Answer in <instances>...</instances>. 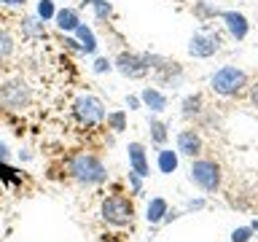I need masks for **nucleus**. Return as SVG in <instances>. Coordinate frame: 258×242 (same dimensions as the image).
<instances>
[{
    "label": "nucleus",
    "mask_w": 258,
    "mask_h": 242,
    "mask_svg": "<svg viewBox=\"0 0 258 242\" xmlns=\"http://www.w3.org/2000/svg\"><path fill=\"white\" fill-rule=\"evenodd\" d=\"M159 169H161L164 175L175 172V169H177V153H175V151H169V148L159 151Z\"/></svg>",
    "instance_id": "dca6fc26"
},
{
    "label": "nucleus",
    "mask_w": 258,
    "mask_h": 242,
    "mask_svg": "<svg viewBox=\"0 0 258 242\" xmlns=\"http://www.w3.org/2000/svg\"><path fill=\"white\" fill-rule=\"evenodd\" d=\"M32 102V89L22 78H8L0 84V108L8 113H19Z\"/></svg>",
    "instance_id": "f03ea898"
},
{
    "label": "nucleus",
    "mask_w": 258,
    "mask_h": 242,
    "mask_svg": "<svg viewBox=\"0 0 258 242\" xmlns=\"http://www.w3.org/2000/svg\"><path fill=\"white\" fill-rule=\"evenodd\" d=\"M250 237H253V226H242V229H234L231 242H247Z\"/></svg>",
    "instance_id": "5701e85b"
},
{
    "label": "nucleus",
    "mask_w": 258,
    "mask_h": 242,
    "mask_svg": "<svg viewBox=\"0 0 258 242\" xmlns=\"http://www.w3.org/2000/svg\"><path fill=\"white\" fill-rule=\"evenodd\" d=\"M126 153H129V167H132V172H137L140 177L148 175V159H145V148H143V145L140 143H129Z\"/></svg>",
    "instance_id": "9b49d317"
},
{
    "label": "nucleus",
    "mask_w": 258,
    "mask_h": 242,
    "mask_svg": "<svg viewBox=\"0 0 258 242\" xmlns=\"http://www.w3.org/2000/svg\"><path fill=\"white\" fill-rule=\"evenodd\" d=\"M68 172L73 180L84 183V186H100L108 180V169L94 153H76L68 161Z\"/></svg>",
    "instance_id": "f257e3e1"
},
{
    "label": "nucleus",
    "mask_w": 258,
    "mask_h": 242,
    "mask_svg": "<svg viewBox=\"0 0 258 242\" xmlns=\"http://www.w3.org/2000/svg\"><path fill=\"white\" fill-rule=\"evenodd\" d=\"M92 8H94V14H97V19H100V22H105V19H108V16L113 14V8H110L108 0H97Z\"/></svg>",
    "instance_id": "4be33fe9"
},
{
    "label": "nucleus",
    "mask_w": 258,
    "mask_h": 242,
    "mask_svg": "<svg viewBox=\"0 0 258 242\" xmlns=\"http://www.w3.org/2000/svg\"><path fill=\"white\" fill-rule=\"evenodd\" d=\"M221 19L226 22V27H229V32H231L237 40H245V38H247L250 24H247V19H245L239 11H221Z\"/></svg>",
    "instance_id": "1a4fd4ad"
},
{
    "label": "nucleus",
    "mask_w": 258,
    "mask_h": 242,
    "mask_svg": "<svg viewBox=\"0 0 258 242\" xmlns=\"http://www.w3.org/2000/svg\"><path fill=\"white\" fill-rule=\"evenodd\" d=\"M255 229H258V226H255Z\"/></svg>",
    "instance_id": "7c9ffc66"
},
{
    "label": "nucleus",
    "mask_w": 258,
    "mask_h": 242,
    "mask_svg": "<svg viewBox=\"0 0 258 242\" xmlns=\"http://www.w3.org/2000/svg\"><path fill=\"white\" fill-rule=\"evenodd\" d=\"M22 32H27V35H43V22L27 16V19H22Z\"/></svg>",
    "instance_id": "412c9836"
},
{
    "label": "nucleus",
    "mask_w": 258,
    "mask_h": 242,
    "mask_svg": "<svg viewBox=\"0 0 258 242\" xmlns=\"http://www.w3.org/2000/svg\"><path fill=\"white\" fill-rule=\"evenodd\" d=\"M105 121H108V127L113 129V132H124L126 129V113L124 110H113L105 116Z\"/></svg>",
    "instance_id": "a211bd4d"
},
{
    "label": "nucleus",
    "mask_w": 258,
    "mask_h": 242,
    "mask_svg": "<svg viewBox=\"0 0 258 242\" xmlns=\"http://www.w3.org/2000/svg\"><path fill=\"white\" fill-rule=\"evenodd\" d=\"M218 48H221V38L215 32H197L188 43V51L194 56H213Z\"/></svg>",
    "instance_id": "6e6552de"
},
{
    "label": "nucleus",
    "mask_w": 258,
    "mask_h": 242,
    "mask_svg": "<svg viewBox=\"0 0 258 242\" xmlns=\"http://www.w3.org/2000/svg\"><path fill=\"white\" fill-rule=\"evenodd\" d=\"M191 180L197 183L202 191L213 194V191H218V186H221V167L210 159H197L191 164Z\"/></svg>",
    "instance_id": "39448f33"
},
{
    "label": "nucleus",
    "mask_w": 258,
    "mask_h": 242,
    "mask_svg": "<svg viewBox=\"0 0 258 242\" xmlns=\"http://www.w3.org/2000/svg\"><path fill=\"white\" fill-rule=\"evenodd\" d=\"M14 48H16V43H14V35H11L8 30H0V62L8 59V56L14 54Z\"/></svg>",
    "instance_id": "f3484780"
},
{
    "label": "nucleus",
    "mask_w": 258,
    "mask_h": 242,
    "mask_svg": "<svg viewBox=\"0 0 258 242\" xmlns=\"http://www.w3.org/2000/svg\"><path fill=\"white\" fill-rule=\"evenodd\" d=\"M199 105H202V97L194 94V97H188V100L183 102V113H185V116H191V113L199 110Z\"/></svg>",
    "instance_id": "b1692460"
},
{
    "label": "nucleus",
    "mask_w": 258,
    "mask_h": 242,
    "mask_svg": "<svg viewBox=\"0 0 258 242\" xmlns=\"http://www.w3.org/2000/svg\"><path fill=\"white\" fill-rule=\"evenodd\" d=\"M140 102H143L140 97H126V108H132V110H135V108H140Z\"/></svg>",
    "instance_id": "bb28decb"
},
{
    "label": "nucleus",
    "mask_w": 258,
    "mask_h": 242,
    "mask_svg": "<svg viewBox=\"0 0 258 242\" xmlns=\"http://www.w3.org/2000/svg\"><path fill=\"white\" fill-rule=\"evenodd\" d=\"M113 68H116L121 76H126V78H143L145 73L151 70V59H148V54L121 51L116 56V62H113Z\"/></svg>",
    "instance_id": "0eeeda50"
},
{
    "label": "nucleus",
    "mask_w": 258,
    "mask_h": 242,
    "mask_svg": "<svg viewBox=\"0 0 258 242\" xmlns=\"http://www.w3.org/2000/svg\"><path fill=\"white\" fill-rule=\"evenodd\" d=\"M38 16H40V22H51L56 16L54 0H40V3H38Z\"/></svg>",
    "instance_id": "aec40b11"
},
{
    "label": "nucleus",
    "mask_w": 258,
    "mask_h": 242,
    "mask_svg": "<svg viewBox=\"0 0 258 242\" xmlns=\"http://www.w3.org/2000/svg\"><path fill=\"white\" fill-rule=\"evenodd\" d=\"M177 151L185 153V156H197L202 151V137L194 132V129H183V132L177 135Z\"/></svg>",
    "instance_id": "9d476101"
},
{
    "label": "nucleus",
    "mask_w": 258,
    "mask_h": 242,
    "mask_svg": "<svg viewBox=\"0 0 258 242\" xmlns=\"http://www.w3.org/2000/svg\"><path fill=\"white\" fill-rule=\"evenodd\" d=\"M129 186H132L135 194H140V175L137 172H129Z\"/></svg>",
    "instance_id": "a878e982"
},
{
    "label": "nucleus",
    "mask_w": 258,
    "mask_h": 242,
    "mask_svg": "<svg viewBox=\"0 0 258 242\" xmlns=\"http://www.w3.org/2000/svg\"><path fill=\"white\" fill-rule=\"evenodd\" d=\"M6 3H11V6H24L27 0H0V6H6Z\"/></svg>",
    "instance_id": "c756f323"
},
{
    "label": "nucleus",
    "mask_w": 258,
    "mask_h": 242,
    "mask_svg": "<svg viewBox=\"0 0 258 242\" xmlns=\"http://www.w3.org/2000/svg\"><path fill=\"white\" fill-rule=\"evenodd\" d=\"M76 38H78V43H81V54H94L97 51V38H94L92 27H86L84 22L76 27Z\"/></svg>",
    "instance_id": "4468645a"
},
{
    "label": "nucleus",
    "mask_w": 258,
    "mask_h": 242,
    "mask_svg": "<svg viewBox=\"0 0 258 242\" xmlns=\"http://www.w3.org/2000/svg\"><path fill=\"white\" fill-rule=\"evenodd\" d=\"M250 100H253V105L258 108V81H255L253 86H250Z\"/></svg>",
    "instance_id": "cd10ccee"
},
{
    "label": "nucleus",
    "mask_w": 258,
    "mask_h": 242,
    "mask_svg": "<svg viewBox=\"0 0 258 242\" xmlns=\"http://www.w3.org/2000/svg\"><path fill=\"white\" fill-rule=\"evenodd\" d=\"M102 221L110 223V226H129L132 223V215H135V207L132 202L126 197H121V194H113L102 202V210H100Z\"/></svg>",
    "instance_id": "20e7f679"
},
{
    "label": "nucleus",
    "mask_w": 258,
    "mask_h": 242,
    "mask_svg": "<svg viewBox=\"0 0 258 242\" xmlns=\"http://www.w3.org/2000/svg\"><path fill=\"white\" fill-rule=\"evenodd\" d=\"M151 140L156 145H164L167 143V124H161V121L151 118Z\"/></svg>",
    "instance_id": "6ab92c4d"
},
{
    "label": "nucleus",
    "mask_w": 258,
    "mask_h": 242,
    "mask_svg": "<svg viewBox=\"0 0 258 242\" xmlns=\"http://www.w3.org/2000/svg\"><path fill=\"white\" fill-rule=\"evenodd\" d=\"M56 27L62 32H76V27L81 24V16H78V8H59L54 16Z\"/></svg>",
    "instance_id": "f8f14e48"
},
{
    "label": "nucleus",
    "mask_w": 258,
    "mask_h": 242,
    "mask_svg": "<svg viewBox=\"0 0 258 242\" xmlns=\"http://www.w3.org/2000/svg\"><path fill=\"white\" fill-rule=\"evenodd\" d=\"M73 116H76L81 124L94 127V124H100V121H105V108H102V102L97 100V97L81 94L78 100L73 102Z\"/></svg>",
    "instance_id": "423d86ee"
},
{
    "label": "nucleus",
    "mask_w": 258,
    "mask_h": 242,
    "mask_svg": "<svg viewBox=\"0 0 258 242\" xmlns=\"http://www.w3.org/2000/svg\"><path fill=\"white\" fill-rule=\"evenodd\" d=\"M108 70H113V62L105 59V56H100V59L94 62V73H108Z\"/></svg>",
    "instance_id": "393cba45"
},
{
    "label": "nucleus",
    "mask_w": 258,
    "mask_h": 242,
    "mask_svg": "<svg viewBox=\"0 0 258 242\" xmlns=\"http://www.w3.org/2000/svg\"><path fill=\"white\" fill-rule=\"evenodd\" d=\"M8 159H11V153H8V145L0 143V161H8Z\"/></svg>",
    "instance_id": "c85d7f7f"
},
{
    "label": "nucleus",
    "mask_w": 258,
    "mask_h": 242,
    "mask_svg": "<svg viewBox=\"0 0 258 242\" xmlns=\"http://www.w3.org/2000/svg\"><path fill=\"white\" fill-rule=\"evenodd\" d=\"M210 86H213V92L221 94V97H234L247 86V76H245V70L234 68V65H226V68H221L213 76Z\"/></svg>",
    "instance_id": "7ed1b4c3"
},
{
    "label": "nucleus",
    "mask_w": 258,
    "mask_h": 242,
    "mask_svg": "<svg viewBox=\"0 0 258 242\" xmlns=\"http://www.w3.org/2000/svg\"><path fill=\"white\" fill-rule=\"evenodd\" d=\"M140 100H143V105L145 108H151L153 113H161L167 108V97L159 92V89H153V86H148V89H143L140 92Z\"/></svg>",
    "instance_id": "ddd939ff"
},
{
    "label": "nucleus",
    "mask_w": 258,
    "mask_h": 242,
    "mask_svg": "<svg viewBox=\"0 0 258 242\" xmlns=\"http://www.w3.org/2000/svg\"><path fill=\"white\" fill-rule=\"evenodd\" d=\"M148 223H159V221H164L167 218V199L164 197H153L148 202Z\"/></svg>",
    "instance_id": "2eb2a0df"
}]
</instances>
